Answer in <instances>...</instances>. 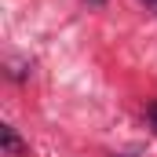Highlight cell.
<instances>
[{"mask_svg":"<svg viewBox=\"0 0 157 157\" xmlns=\"http://www.w3.org/2000/svg\"><path fill=\"white\" fill-rule=\"evenodd\" d=\"M143 4H146V7H150V11L157 15V0H143Z\"/></svg>","mask_w":157,"mask_h":157,"instance_id":"obj_3","label":"cell"},{"mask_svg":"<svg viewBox=\"0 0 157 157\" xmlns=\"http://www.w3.org/2000/svg\"><path fill=\"white\" fill-rule=\"evenodd\" d=\"M150 121H154V132H157V106L150 110Z\"/></svg>","mask_w":157,"mask_h":157,"instance_id":"obj_4","label":"cell"},{"mask_svg":"<svg viewBox=\"0 0 157 157\" xmlns=\"http://www.w3.org/2000/svg\"><path fill=\"white\" fill-rule=\"evenodd\" d=\"M88 7H106V0H84Z\"/></svg>","mask_w":157,"mask_h":157,"instance_id":"obj_2","label":"cell"},{"mask_svg":"<svg viewBox=\"0 0 157 157\" xmlns=\"http://www.w3.org/2000/svg\"><path fill=\"white\" fill-rule=\"evenodd\" d=\"M0 150H4V157H29V143H22V135L11 124H4L0 128Z\"/></svg>","mask_w":157,"mask_h":157,"instance_id":"obj_1","label":"cell"}]
</instances>
